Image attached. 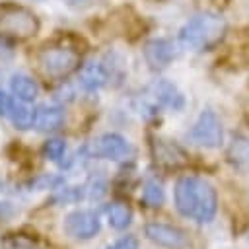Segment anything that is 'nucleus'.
Returning <instances> with one entry per match:
<instances>
[{
	"label": "nucleus",
	"mask_w": 249,
	"mask_h": 249,
	"mask_svg": "<svg viewBox=\"0 0 249 249\" xmlns=\"http://www.w3.org/2000/svg\"><path fill=\"white\" fill-rule=\"evenodd\" d=\"M173 198L179 214L193 218L198 224L210 222L218 210V195L214 187L195 175H183L177 179Z\"/></svg>",
	"instance_id": "obj_1"
},
{
	"label": "nucleus",
	"mask_w": 249,
	"mask_h": 249,
	"mask_svg": "<svg viewBox=\"0 0 249 249\" xmlns=\"http://www.w3.org/2000/svg\"><path fill=\"white\" fill-rule=\"evenodd\" d=\"M228 23L216 12H200L193 16L179 31V45L189 51H206L224 39Z\"/></svg>",
	"instance_id": "obj_2"
},
{
	"label": "nucleus",
	"mask_w": 249,
	"mask_h": 249,
	"mask_svg": "<svg viewBox=\"0 0 249 249\" xmlns=\"http://www.w3.org/2000/svg\"><path fill=\"white\" fill-rule=\"evenodd\" d=\"M39 29V19L37 16L16 4H0V33L18 37V39H27L35 35Z\"/></svg>",
	"instance_id": "obj_3"
},
{
	"label": "nucleus",
	"mask_w": 249,
	"mask_h": 249,
	"mask_svg": "<svg viewBox=\"0 0 249 249\" xmlns=\"http://www.w3.org/2000/svg\"><path fill=\"white\" fill-rule=\"evenodd\" d=\"M37 62L43 74L51 78H64L78 68L80 54L70 47H47L39 53Z\"/></svg>",
	"instance_id": "obj_4"
},
{
	"label": "nucleus",
	"mask_w": 249,
	"mask_h": 249,
	"mask_svg": "<svg viewBox=\"0 0 249 249\" xmlns=\"http://www.w3.org/2000/svg\"><path fill=\"white\" fill-rule=\"evenodd\" d=\"M187 138L195 146H200V148H218L224 140V128H222L218 115L210 109L202 111L196 123L193 124V128L189 130Z\"/></svg>",
	"instance_id": "obj_5"
},
{
	"label": "nucleus",
	"mask_w": 249,
	"mask_h": 249,
	"mask_svg": "<svg viewBox=\"0 0 249 249\" xmlns=\"http://www.w3.org/2000/svg\"><path fill=\"white\" fill-rule=\"evenodd\" d=\"M64 233L74 237V239H91L101 224H99V216L91 210H74L64 218Z\"/></svg>",
	"instance_id": "obj_6"
},
{
	"label": "nucleus",
	"mask_w": 249,
	"mask_h": 249,
	"mask_svg": "<svg viewBox=\"0 0 249 249\" xmlns=\"http://www.w3.org/2000/svg\"><path fill=\"white\" fill-rule=\"evenodd\" d=\"M179 54L177 45L171 39H150L144 45V58L150 64V68L158 70V68H165L171 60H175Z\"/></svg>",
	"instance_id": "obj_7"
},
{
	"label": "nucleus",
	"mask_w": 249,
	"mask_h": 249,
	"mask_svg": "<svg viewBox=\"0 0 249 249\" xmlns=\"http://www.w3.org/2000/svg\"><path fill=\"white\" fill-rule=\"evenodd\" d=\"M146 237L150 241H154L156 245L167 247V249H183L187 245V235L183 230L169 226V224H148L146 226Z\"/></svg>",
	"instance_id": "obj_8"
},
{
	"label": "nucleus",
	"mask_w": 249,
	"mask_h": 249,
	"mask_svg": "<svg viewBox=\"0 0 249 249\" xmlns=\"http://www.w3.org/2000/svg\"><path fill=\"white\" fill-rule=\"evenodd\" d=\"M130 152V146L128 142L115 134V132H109V134H103L99 136L97 140H93L91 144V154L95 158H105V160H123L126 158V154Z\"/></svg>",
	"instance_id": "obj_9"
},
{
	"label": "nucleus",
	"mask_w": 249,
	"mask_h": 249,
	"mask_svg": "<svg viewBox=\"0 0 249 249\" xmlns=\"http://www.w3.org/2000/svg\"><path fill=\"white\" fill-rule=\"evenodd\" d=\"M152 99H154L156 105L167 107V109H173V111H177L185 105L183 93L167 80H160L152 86Z\"/></svg>",
	"instance_id": "obj_10"
},
{
	"label": "nucleus",
	"mask_w": 249,
	"mask_h": 249,
	"mask_svg": "<svg viewBox=\"0 0 249 249\" xmlns=\"http://www.w3.org/2000/svg\"><path fill=\"white\" fill-rule=\"evenodd\" d=\"M64 123V113L60 107H53V105H41L35 115H33V124L37 126V130L41 132H51L60 128Z\"/></svg>",
	"instance_id": "obj_11"
},
{
	"label": "nucleus",
	"mask_w": 249,
	"mask_h": 249,
	"mask_svg": "<svg viewBox=\"0 0 249 249\" xmlns=\"http://www.w3.org/2000/svg\"><path fill=\"white\" fill-rule=\"evenodd\" d=\"M107 82V72L105 68L99 64V62H89L82 68V74H80V84L84 89L88 91H95L99 89L103 84Z\"/></svg>",
	"instance_id": "obj_12"
},
{
	"label": "nucleus",
	"mask_w": 249,
	"mask_h": 249,
	"mask_svg": "<svg viewBox=\"0 0 249 249\" xmlns=\"http://www.w3.org/2000/svg\"><path fill=\"white\" fill-rule=\"evenodd\" d=\"M10 88H12V93L23 103L33 101L37 97V84H35V80H31L25 74H16L10 82Z\"/></svg>",
	"instance_id": "obj_13"
},
{
	"label": "nucleus",
	"mask_w": 249,
	"mask_h": 249,
	"mask_svg": "<svg viewBox=\"0 0 249 249\" xmlns=\"http://www.w3.org/2000/svg\"><path fill=\"white\" fill-rule=\"evenodd\" d=\"M154 154H156V160L160 163H167V165H177V163H183L185 160V154L171 142L167 140H156L154 142Z\"/></svg>",
	"instance_id": "obj_14"
},
{
	"label": "nucleus",
	"mask_w": 249,
	"mask_h": 249,
	"mask_svg": "<svg viewBox=\"0 0 249 249\" xmlns=\"http://www.w3.org/2000/svg\"><path fill=\"white\" fill-rule=\"evenodd\" d=\"M228 160L235 167H249V138L245 136H235L228 148Z\"/></svg>",
	"instance_id": "obj_15"
},
{
	"label": "nucleus",
	"mask_w": 249,
	"mask_h": 249,
	"mask_svg": "<svg viewBox=\"0 0 249 249\" xmlns=\"http://www.w3.org/2000/svg\"><path fill=\"white\" fill-rule=\"evenodd\" d=\"M8 115H10L12 123L18 128H29V126H33V115H35V111H31L27 105H23V101H10Z\"/></svg>",
	"instance_id": "obj_16"
},
{
	"label": "nucleus",
	"mask_w": 249,
	"mask_h": 249,
	"mask_svg": "<svg viewBox=\"0 0 249 249\" xmlns=\"http://www.w3.org/2000/svg\"><path fill=\"white\" fill-rule=\"evenodd\" d=\"M107 218H109V226L115 230H123L130 224L132 220V210L128 208V204L124 202H115L109 206L107 210Z\"/></svg>",
	"instance_id": "obj_17"
},
{
	"label": "nucleus",
	"mask_w": 249,
	"mask_h": 249,
	"mask_svg": "<svg viewBox=\"0 0 249 249\" xmlns=\"http://www.w3.org/2000/svg\"><path fill=\"white\" fill-rule=\"evenodd\" d=\"M142 200H144V204H148L152 208L161 206V202H163V187H161V183L156 181V179L148 181L144 185V191H142Z\"/></svg>",
	"instance_id": "obj_18"
},
{
	"label": "nucleus",
	"mask_w": 249,
	"mask_h": 249,
	"mask_svg": "<svg viewBox=\"0 0 249 249\" xmlns=\"http://www.w3.org/2000/svg\"><path fill=\"white\" fill-rule=\"evenodd\" d=\"M45 156L49 158V160H53V161H58L62 156H64V150H66V144L62 142V140H58V138H53V140H47L45 142Z\"/></svg>",
	"instance_id": "obj_19"
},
{
	"label": "nucleus",
	"mask_w": 249,
	"mask_h": 249,
	"mask_svg": "<svg viewBox=\"0 0 249 249\" xmlns=\"http://www.w3.org/2000/svg\"><path fill=\"white\" fill-rule=\"evenodd\" d=\"M138 239L134 237V235H124V237H121V239H117L115 243H111V245H107L105 249H138Z\"/></svg>",
	"instance_id": "obj_20"
},
{
	"label": "nucleus",
	"mask_w": 249,
	"mask_h": 249,
	"mask_svg": "<svg viewBox=\"0 0 249 249\" xmlns=\"http://www.w3.org/2000/svg\"><path fill=\"white\" fill-rule=\"evenodd\" d=\"M8 109H10V97L0 91V115H8Z\"/></svg>",
	"instance_id": "obj_21"
},
{
	"label": "nucleus",
	"mask_w": 249,
	"mask_h": 249,
	"mask_svg": "<svg viewBox=\"0 0 249 249\" xmlns=\"http://www.w3.org/2000/svg\"><path fill=\"white\" fill-rule=\"evenodd\" d=\"M66 4H76V2H80V0H64Z\"/></svg>",
	"instance_id": "obj_22"
}]
</instances>
